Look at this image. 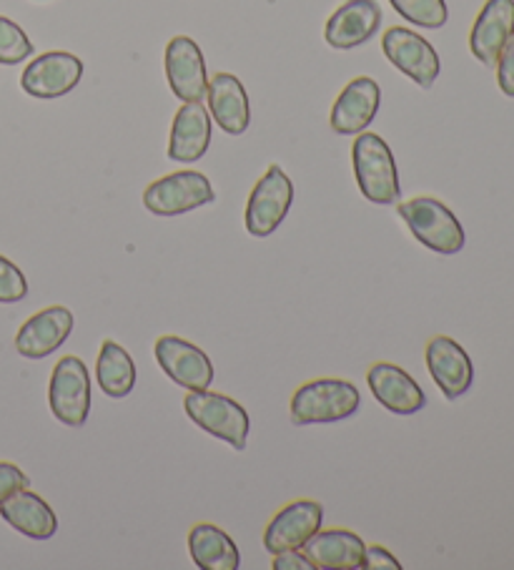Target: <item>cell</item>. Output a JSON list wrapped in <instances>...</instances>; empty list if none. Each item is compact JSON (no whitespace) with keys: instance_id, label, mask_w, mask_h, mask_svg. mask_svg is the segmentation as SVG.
Wrapping results in <instances>:
<instances>
[{"instance_id":"obj_12","label":"cell","mask_w":514,"mask_h":570,"mask_svg":"<svg viewBox=\"0 0 514 570\" xmlns=\"http://www.w3.org/2000/svg\"><path fill=\"white\" fill-rule=\"evenodd\" d=\"M76 327V317L68 307H46L33 314L16 334V350L26 360H43L71 337Z\"/></svg>"},{"instance_id":"obj_9","label":"cell","mask_w":514,"mask_h":570,"mask_svg":"<svg viewBox=\"0 0 514 570\" xmlns=\"http://www.w3.org/2000/svg\"><path fill=\"white\" fill-rule=\"evenodd\" d=\"M156 362L161 365L168 380L189 392L209 390L216 375L209 355L191 345V342H186L184 337H176V334H164V337H158Z\"/></svg>"},{"instance_id":"obj_19","label":"cell","mask_w":514,"mask_h":570,"mask_svg":"<svg viewBox=\"0 0 514 570\" xmlns=\"http://www.w3.org/2000/svg\"><path fill=\"white\" fill-rule=\"evenodd\" d=\"M211 146V116L201 101L184 104L174 116L168 159L194 164L206 156Z\"/></svg>"},{"instance_id":"obj_13","label":"cell","mask_w":514,"mask_h":570,"mask_svg":"<svg viewBox=\"0 0 514 570\" xmlns=\"http://www.w3.org/2000/svg\"><path fill=\"white\" fill-rule=\"evenodd\" d=\"M166 78L176 98L184 104L204 101L209 78L201 48L189 36H176L166 46Z\"/></svg>"},{"instance_id":"obj_2","label":"cell","mask_w":514,"mask_h":570,"mask_svg":"<svg viewBox=\"0 0 514 570\" xmlns=\"http://www.w3.org/2000/svg\"><path fill=\"white\" fill-rule=\"evenodd\" d=\"M359 390L347 380L306 382L291 397L294 425H322L352 417L359 410Z\"/></svg>"},{"instance_id":"obj_3","label":"cell","mask_w":514,"mask_h":570,"mask_svg":"<svg viewBox=\"0 0 514 570\" xmlns=\"http://www.w3.org/2000/svg\"><path fill=\"white\" fill-rule=\"evenodd\" d=\"M399 216L407 222L417 242L427 249L444 254V257H452V254H459L464 249L467 237H464L459 219L449 206L432 199V196H417V199L402 202Z\"/></svg>"},{"instance_id":"obj_23","label":"cell","mask_w":514,"mask_h":570,"mask_svg":"<svg viewBox=\"0 0 514 570\" xmlns=\"http://www.w3.org/2000/svg\"><path fill=\"white\" fill-rule=\"evenodd\" d=\"M189 553L201 570H236L241 566V553L234 540L221 528L201 523L189 533Z\"/></svg>"},{"instance_id":"obj_16","label":"cell","mask_w":514,"mask_h":570,"mask_svg":"<svg viewBox=\"0 0 514 570\" xmlns=\"http://www.w3.org/2000/svg\"><path fill=\"white\" fill-rule=\"evenodd\" d=\"M367 382L379 405L399 417L417 415L427 405V397H424V390L417 385V380L402 367L389 365V362H377V365L369 367Z\"/></svg>"},{"instance_id":"obj_26","label":"cell","mask_w":514,"mask_h":570,"mask_svg":"<svg viewBox=\"0 0 514 570\" xmlns=\"http://www.w3.org/2000/svg\"><path fill=\"white\" fill-rule=\"evenodd\" d=\"M33 56V43L28 41L23 28L0 16V63L16 66Z\"/></svg>"},{"instance_id":"obj_5","label":"cell","mask_w":514,"mask_h":570,"mask_svg":"<svg viewBox=\"0 0 514 570\" xmlns=\"http://www.w3.org/2000/svg\"><path fill=\"white\" fill-rule=\"evenodd\" d=\"M211 202L216 191L201 171L166 174L144 191V206L156 216H181Z\"/></svg>"},{"instance_id":"obj_20","label":"cell","mask_w":514,"mask_h":570,"mask_svg":"<svg viewBox=\"0 0 514 570\" xmlns=\"http://www.w3.org/2000/svg\"><path fill=\"white\" fill-rule=\"evenodd\" d=\"M364 553L367 546L352 530H319L304 543V556L312 560L314 568L324 570H357L364 568Z\"/></svg>"},{"instance_id":"obj_29","label":"cell","mask_w":514,"mask_h":570,"mask_svg":"<svg viewBox=\"0 0 514 570\" xmlns=\"http://www.w3.org/2000/svg\"><path fill=\"white\" fill-rule=\"evenodd\" d=\"M497 81L504 96L514 98V33L497 58Z\"/></svg>"},{"instance_id":"obj_7","label":"cell","mask_w":514,"mask_h":570,"mask_svg":"<svg viewBox=\"0 0 514 570\" xmlns=\"http://www.w3.org/2000/svg\"><path fill=\"white\" fill-rule=\"evenodd\" d=\"M294 204V184L289 176L284 174L281 166H269L259 184L254 186L246 204V232L251 237H271L286 219Z\"/></svg>"},{"instance_id":"obj_14","label":"cell","mask_w":514,"mask_h":570,"mask_svg":"<svg viewBox=\"0 0 514 570\" xmlns=\"http://www.w3.org/2000/svg\"><path fill=\"white\" fill-rule=\"evenodd\" d=\"M382 26V8L377 0H344L324 28L326 43L336 51H352L372 41Z\"/></svg>"},{"instance_id":"obj_15","label":"cell","mask_w":514,"mask_h":570,"mask_svg":"<svg viewBox=\"0 0 514 570\" xmlns=\"http://www.w3.org/2000/svg\"><path fill=\"white\" fill-rule=\"evenodd\" d=\"M382 106V88L369 76H359L332 106V129L342 136H357L374 121Z\"/></svg>"},{"instance_id":"obj_24","label":"cell","mask_w":514,"mask_h":570,"mask_svg":"<svg viewBox=\"0 0 514 570\" xmlns=\"http://www.w3.org/2000/svg\"><path fill=\"white\" fill-rule=\"evenodd\" d=\"M136 362L128 352L116 345L113 340H106L101 347V355H98L96 365V380L98 387L106 392V397L123 400L134 392L136 387Z\"/></svg>"},{"instance_id":"obj_11","label":"cell","mask_w":514,"mask_h":570,"mask_svg":"<svg viewBox=\"0 0 514 570\" xmlns=\"http://www.w3.org/2000/svg\"><path fill=\"white\" fill-rule=\"evenodd\" d=\"M324 523V508L314 500H296L281 508L264 530V548L271 556L284 550H302L306 540L316 535Z\"/></svg>"},{"instance_id":"obj_30","label":"cell","mask_w":514,"mask_h":570,"mask_svg":"<svg viewBox=\"0 0 514 570\" xmlns=\"http://www.w3.org/2000/svg\"><path fill=\"white\" fill-rule=\"evenodd\" d=\"M364 568L367 570H402V563L394 558L387 548L372 546L364 553Z\"/></svg>"},{"instance_id":"obj_28","label":"cell","mask_w":514,"mask_h":570,"mask_svg":"<svg viewBox=\"0 0 514 570\" xmlns=\"http://www.w3.org/2000/svg\"><path fill=\"white\" fill-rule=\"evenodd\" d=\"M26 488H28V478L21 468H16L13 463H0V505Z\"/></svg>"},{"instance_id":"obj_8","label":"cell","mask_w":514,"mask_h":570,"mask_svg":"<svg viewBox=\"0 0 514 570\" xmlns=\"http://www.w3.org/2000/svg\"><path fill=\"white\" fill-rule=\"evenodd\" d=\"M384 56L389 58L392 66H397L399 71L412 78L414 83L422 88H432L434 81L439 78L442 63L439 56L434 51V46L422 38L419 33L409 31V28L394 26L382 38Z\"/></svg>"},{"instance_id":"obj_10","label":"cell","mask_w":514,"mask_h":570,"mask_svg":"<svg viewBox=\"0 0 514 570\" xmlns=\"http://www.w3.org/2000/svg\"><path fill=\"white\" fill-rule=\"evenodd\" d=\"M83 78V61L73 53L66 51H48L38 56L36 61L28 63L21 76V86L28 96L43 98H61L73 91Z\"/></svg>"},{"instance_id":"obj_1","label":"cell","mask_w":514,"mask_h":570,"mask_svg":"<svg viewBox=\"0 0 514 570\" xmlns=\"http://www.w3.org/2000/svg\"><path fill=\"white\" fill-rule=\"evenodd\" d=\"M352 166L357 176L359 191L372 204H397L402 196L397 161L389 144L377 134H357V141L352 146Z\"/></svg>"},{"instance_id":"obj_31","label":"cell","mask_w":514,"mask_h":570,"mask_svg":"<svg viewBox=\"0 0 514 570\" xmlns=\"http://www.w3.org/2000/svg\"><path fill=\"white\" fill-rule=\"evenodd\" d=\"M274 570H314V563L299 550H284V553L274 556Z\"/></svg>"},{"instance_id":"obj_22","label":"cell","mask_w":514,"mask_h":570,"mask_svg":"<svg viewBox=\"0 0 514 570\" xmlns=\"http://www.w3.org/2000/svg\"><path fill=\"white\" fill-rule=\"evenodd\" d=\"M0 518H3L11 528H16L18 533L33 540L53 538L58 530V518L53 513V508L48 505L41 495L31 493L28 488L11 495L3 505H0Z\"/></svg>"},{"instance_id":"obj_18","label":"cell","mask_w":514,"mask_h":570,"mask_svg":"<svg viewBox=\"0 0 514 570\" xmlns=\"http://www.w3.org/2000/svg\"><path fill=\"white\" fill-rule=\"evenodd\" d=\"M514 33V0H487L472 26L469 48L484 66H497L504 43Z\"/></svg>"},{"instance_id":"obj_6","label":"cell","mask_w":514,"mask_h":570,"mask_svg":"<svg viewBox=\"0 0 514 570\" xmlns=\"http://www.w3.org/2000/svg\"><path fill=\"white\" fill-rule=\"evenodd\" d=\"M51 410L56 420L68 428L86 425L91 415V375L81 357L68 355L58 360L51 375V390H48Z\"/></svg>"},{"instance_id":"obj_21","label":"cell","mask_w":514,"mask_h":570,"mask_svg":"<svg viewBox=\"0 0 514 570\" xmlns=\"http://www.w3.org/2000/svg\"><path fill=\"white\" fill-rule=\"evenodd\" d=\"M209 108L216 124L229 136H241L251 124V106L246 88L231 73H216L206 88Z\"/></svg>"},{"instance_id":"obj_4","label":"cell","mask_w":514,"mask_h":570,"mask_svg":"<svg viewBox=\"0 0 514 570\" xmlns=\"http://www.w3.org/2000/svg\"><path fill=\"white\" fill-rule=\"evenodd\" d=\"M186 415H189L196 425L209 432V435L229 442L231 448L244 450L246 440H249L251 420L239 402L221 395V392L209 390H194L184 400Z\"/></svg>"},{"instance_id":"obj_25","label":"cell","mask_w":514,"mask_h":570,"mask_svg":"<svg viewBox=\"0 0 514 570\" xmlns=\"http://www.w3.org/2000/svg\"><path fill=\"white\" fill-rule=\"evenodd\" d=\"M389 3L404 21L419 28H429V31H437L449 18L444 0H389Z\"/></svg>"},{"instance_id":"obj_27","label":"cell","mask_w":514,"mask_h":570,"mask_svg":"<svg viewBox=\"0 0 514 570\" xmlns=\"http://www.w3.org/2000/svg\"><path fill=\"white\" fill-rule=\"evenodd\" d=\"M28 297V282L11 259L0 254V302L13 304Z\"/></svg>"},{"instance_id":"obj_17","label":"cell","mask_w":514,"mask_h":570,"mask_svg":"<svg viewBox=\"0 0 514 570\" xmlns=\"http://www.w3.org/2000/svg\"><path fill=\"white\" fill-rule=\"evenodd\" d=\"M427 367L432 380L437 382V387L447 400L467 395L474 382V367L469 355L462 345H457L452 337H444V334H437V337L429 340Z\"/></svg>"}]
</instances>
